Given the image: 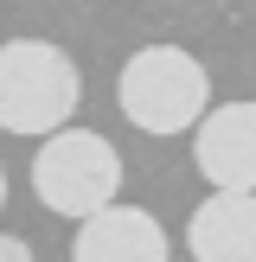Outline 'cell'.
Returning <instances> with one entry per match:
<instances>
[{
    "mask_svg": "<svg viewBox=\"0 0 256 262\" xmlns=\"http://www.w3.org/2000/svg\"><path fill=\"white\" fill-rule=\"evenodd\" d=\"M77 102H83V77L64 45L51 38L0 45V128L7 135H58L71 128Z\"/></svg>",
    "mask_w": 256,
    "mask_h": 262,
    "instance_id": "6da1fadb",
    "label": "cell"
},
{
    "mask_svg": "<svg viewBox=\"0 0 256 262\" xmlns=\"http://www.w3.org/2000/svg\"><path fill=\"white\" fill-rule=\"evenodd\" d=\"M115 96H122V115L141 135H186V128H199L205 109H211V77L179 45H141L135 58L122 64Z\"/></svg>",
    "mask_w": 256,
    "mask_h": 262,
    "instance_id": "7a4b0ae2",
    "label": "cell"
},
{
    "mask_svg": "<svg viewBox=\"0 0 256 262\" xmlns=\"http://www.w3.org/2000/svg\"><path fill=\"white\" fill-rule=\"evenodd\" d=\"M32 192H38L45 211L83 224V217L115 205V192H122V154L96 128H58V135H45V147L32 160Z\"/></svg>",
    "mask_w": 256,
    "mask_h": 262,
    "instance_id": "3957f363",
    "label": "cell"
},
{
    "mask_svg": "<svg viewBox=\"0 0 256 262\" xmlns=\"http://www.w3.org/2000/svg\"><path fill=\"white\" fill-rule=\"evenodd\" d=\"M192 160L211 192H256V102H218L192 128Z\"/></svg>",
    "mask_w": 256,
    "mask_h": 262,
    "instance_id": "277c9868",
    "label": "cell"
},
{
    "mask_svg": "<svg viewBox=\"0 0 256 262\" xmlns=\"http://www.w3.org/2000/svg\"><path fill=\"white\" fill-rule=\"evenodd\" d=\"M77 262H166V230L141 205H109V211L77 224Z\"/></svg>",
    "mask_w": 256,
    "mask_h": 262,
    "instance_id": "5b68a950",
    "label": "cell"
},
{
    "mask_svg": "<svg viewBox=\"0 0 256 262\" xmlns=\"http://www.w3.org/2000/svg\"><path fill=\"white\" fill-rule=\"evenodd\" d=\"M199 262H256V192H211L186 224Z\"/></svg>",
    "mask_w": 256,
    "mask_h": 262,
    "instance_id": "8992f818",
    "label": "cell"
},
{
    "mask_svg": "<svg viewBox=\"0 0 256 262\" xmlns=\"http://www.w3.org/2000/svg\"><path fill=\"white\" fill-rule=\"evenodd\" d=\"M0 262H38L32 250H26V243L19 237H0Z\"/></svg>",
    "mask_w": 256,
    "mask_h": 262,
    "instance_id": "52a82bcc",
    "label": "cell"
},
{
    "mask_svg": "<svg viewBox=\"0 0 256 262\" xmlns=\"http://www.w3.org/2000/svg\"><path fill=\"white\" fill-rule=\"evenodd\" d=\"M0 205H7V166H0Z\"/></svg>",
    "mask_w": 256,
    "mask_h": 262,
    "instance_id": "ba28073f",
    "label": "cell"
}]
</instances>
